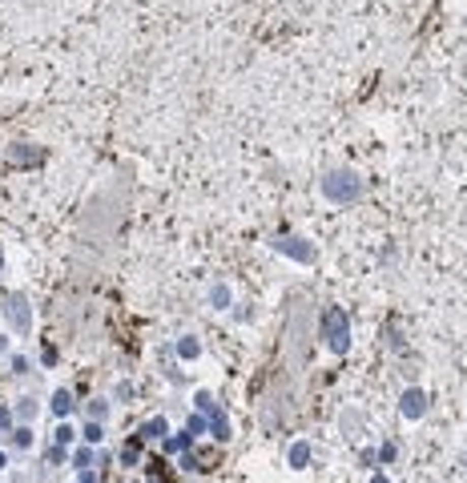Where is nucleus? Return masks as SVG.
Returning <instances> with one entry per match:
<instances>
[{
    "mask_svg": "<svg viewBox=\"0 0 467 483\" xmlns=\"http://www.w3.org/2000/svg\"><path fill=\"white\" fill-rule=\"evenodd\" d=\"M403 415H407V419H419V415H423V395H419V391H407V395H403Z\"/></svg>",
    "mask_w": 467,
    "mask_h": 483,
    "instance_id": "f257e3e1",
    "label": "nucleus"
},
{
    "mask_svg": "<svg viewBox=\"0 0 467 483\" xmlns=\"http://www.w3.org/2000/svg\"><path fill=\"white\" fill-rule=\"evenodd\" d=\"M370 483H391V479H387V475H375V479H370Z\"/></svg>",
    "mask_w": 467,
    "mask_h": 483,
    "instance_id": "7ed1b4c3",
    "label": "nucleus"
},
{
    "mask_svg": "<svg viewBox=\"0 0 467 483\" xmlns=\"http://www.w3.org/2000/svg\"><path fill=\"white\" fill-rule=\"evenodd\" d=\"M310 463V443H294L290 447V467H306Z\"/></svg>",
    "mask_w": 467,
    "mask_h": 483,
    "instance_id": "f03ea898",
    "label": "nucleus"
}]
</instances>
